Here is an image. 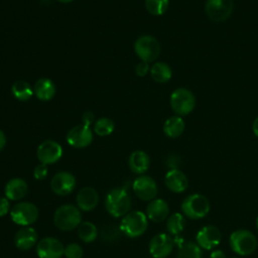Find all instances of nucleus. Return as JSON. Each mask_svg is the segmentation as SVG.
Segmentation results:
<instances>
[{
  "label": "nucleus",
  "instance_id": "39",
  "mask_svg": "<svg viewBox=\"0 0 258 258\" xmlns=\"http://www.w3.org/2000/svg\"><path fill=\"white\" fill-rule=\"evenodd\" d=\"M210 258H227L226 254L222 250H214L211 253Z\"/></svg>",
  "mask_w": 258,
  "mask_h": 258
},
{
  "label": "nucleus",
  "instance_id": "15",
  "mask_svg": "<svg viewBox=\"0 0 258 258\" xmlns=\"http://www.w3.org/2000/svg\"><path fill=\"white\" fill-rule=\"evenodd\" d=\"M93 141V132L86 125H77L73 127L67 134V142L75 148H85Z\"/></svg>",
  "mask_w": 258,
  "mask_h": 258
},
{
  "label": "nucleus",
  "instance_id": "6",
  "mask_svg": "<svg viewBox=\"0 0 258 258\" xmlns=\"http://www.w3.org/2000/svg\"><path fill=\"white\" fill-rule=\"evenodd\" d=\"M169 103L172 111L181 117L192 112L196 107V98L188 89L178 88L171 93Z\"/></svg>",
  "mask_w": 258,
  "mask_h": 258
},
{
  "label": "nucleus",
  "instance_id": "21",
  "mask_svg": "<svg viewBox=\"0 0 258 258\" xmlns=\"http://www.w3.org/2000/svg\"><path fill=\"white\" fill-rule=\"evenodd\" d=\"M27 191V182L20 177H13L9 179L4 188L5 197L9 201H19L26 196Z\"/></svg>",
  "mask_w": 258,
  "mask_h": 258
},
{
  "label": "nucleus",
  "instance_id": "14",
  "mask_svg": "<svg viewBox=\"0 0 258 258\" xmlns=\"http://www.w3.org/2000/svg\"><path fill=\"white\" fill-rule=\"evenodd\" d=\"M64 246L60 240L53 237H45L36 244L38 258H61Z\"/></svg>",
  "mask_w": 258,
  "mask_h": 258
},
{
  "label": "nucleus",
  "instance_id": "20",
  "mask_svg": "<svg viewBox=\"0 0 258 258\" xmlns=\"http://www.w3.org/2000/svg\"><path fill=\"white\" fill-rule=\"evenodd\" d=\"M168 204L162 199H154L150 201L146 207V216L150 221L154 223L163 222L168 218Z\"/></svg>",
  "mask_w": 258,
  "mask_h": 258
},
{
  "label": "nucleus",
  "instance_id": "4",
  "mask_svg": "<svg viewBox=\"0 0 258 258\" xmlns=\"http://www.w3.org/2000/svg\"><path fill=\"white\" fill-rule=\"evenodd\" d=\"M180 209L184 217L190 220H200L209 214L211 205L205 196L200 194H192L187 196L182 201Z\"/></svg>",
  "mask_w": 258,
  "mask_h": 258
},
{
  "label": "nucleus",
  "instance_id": "7",
  "mask_svg": "<svg viewBox=\"0 0 258 258\" xmlns=\"http://www.w3.org/2000/svg\"><path fill=\"white\" fill-rule=\"evenodd\" d=\"M38 209L30 202H19L10 209L11 220L22 227L34 224L38 219Z\"/></svg>",
  "mask_w": 258,
  "mask_h": 258
},
{
  "label": "nucleus",
  "instance_id": "30",
  "mask_svg": "<svg viewBox=\"0 0 258 258\" xmlns=\"http://www.w3.org/2000/svg\"><path fill=\"white\" fill-rule=\"evenodd\" d=\"M114 122L107 117H102L98 119L94 124V132L99 136L110 135L114 131Z\"/></svg>",
  "mask_w": 258,
  "mask_h": 258
},
{
  "label": "nucleus",
  "instance_id": "32",
  "mask_svg": "<svg viewBox=\"0 0 258 258\" xmlns=\"http://www.w3.org/2000/svg\"><path fill=\"white\" fill-rule=\"evenodd\" d=\"M120 228H117L114 224L105 225L101 230V236L106 242H114L120 234Z\"/></svg>",
  "mask_w": 258,
  "mask_h": 258
},
{
  "label": "nucleus",
  "instance_id": "8",
  "mask_svg": "<svg viewBox=\"0 0 258 258\" xmlns=\"http://www.w3.org/2000/svg\"><path fill=\"white\" fill-rule=\"evenodd\" d=\"M134 50L138 57L146 62L155 60L161 51L159 41L151 35H142L134 43Z\"/></svg>",
  "mask_w": 258,
  "mask_h": 258
},
{
  "label": "nucleus",
  "instance_id": "27",
  "mask_svg": "<svg viewBox=\"0 0 258 258\" xmlns=\"http://www.w3.org/2000/svg\"><path fill=\"white\" fill-rule=\"evenodd\" d=\"M185 227V219L184 216L180 213H174L166 221V230L168 234L172 236H176L180 234Z\"/></svg>",
  "mask_w": 258,
  "mask_h": 258
},
{
  "label": "nucleus",
  "instance_id": "42",
  "mask_svg": "<svg viewBox=\"0 0 258 258\" xmlns=\"http://www.w3.org/2000/svg\"><path fill=\"white\" fill-rule=\"evenodd\" d=\"M56 1H58V2H60V3H70V2H72L73 0H56Z\"/></svg>",
  "mask_w": 258,
  "mask_h": 258
},
{
  "label": "nucleus",
  "instance_id": "37",
  "mask_svg": "<svg viewBox=\"0 0 258 258\" xmlns=\"http://www.w3.org/2000/svg\"><path fill=\"white\" fill-rule=\"evenodd\" d=\"M179 162H180L179 157L176 155H170L167 158V165H168V167H170V169L178 168Z\"/></svg>",
  "mask_w": 258,
  "mask_h": 258
},
{
  "label": "nucleus",
  "instance_id": "9",
  "mask_svg": "<svg viewBox=\"0 0 258 258\" xmlns=\"http://www.w3.org/2000/svg\"><path fill=\"white\" fill-rule=\"evenodd\" d=\"M234 9L233 0H207L205 12L214 22H223L228 19Z\"/></svg>",
  "mask_w": 258,
  "mask_h": 258
},
{
  "label": "nucleus",
  "instance_id": "16",
  "mask_svg": "<svg viewBox=\"0 0 258 258\" xmlns=\"http://www.w3.org/2000/svg\"><path fill=\"white\" fill-rule=\"evenodd\" d=\"M222 240L221 231L213 225L203 227L197 234V244L204 250H213Z\"/></svg>",
  "mask_w": 258,
  "mask_h": 258
},
{
  "label": "nucleus",
  "instance_id": "17",
  "mask_svg": "<svg viewBox=\"0 0 258 258\" xmlns=\"http://www.w3.org/2000/svg\"><path fill=\"white\" fill-rule=\"evenodd\" d=\"M37 232L30 226L20 228L14 235V244L17 249L27 251L33 248L37 243Z\"/></svg>",
  "mask_w": 258,
  "mask_h": 258
},
{
  "label": "nucleus",
  "instance_id": "28",
  "mask_svg": "<svg viewBox=\"0 0 258 258\" xmlns=\"http://www.w3.org/2000/svg\"><path fill=\"white\" fill-rule=\"evenodd\" d=\"M78 236L85 243H91L98 237V229L91 222H82L78 227Z\"/></svg>",
  "mask_w": 258,
  "mask_h": 258
},
{
  "label": "nucleus",
  "instance_id": "1",
  "mask_svg": "<svg viewBox=\"0 0 258 258\" xmlns=\"http://www.w3.org/2000/svg\"><path fill=\"white\" fill-rule=\"evenodd\" d=\"M131 198L125 188L111 189L105 199V208L113 218L124 217L131 209Z\"/></svg>",
  "mask_w": 258,
  "mask_h": 258
},
{
  "label": "nucleus",
  "instance_id": "43",
  "mask_svg": "<svg viewBox=\"0 0 258 258\" xmlns=\"http://www.w3.org/2000/svg\"><path fill=\"white\" fill-rule=\"evenodd\" d=\"M256 226H257V229H258V217H257V219H256Z\"/></svg>",
  "mask_w": 258,
  "mask_h": 258
},
{
  "label": "nucleus",
  "instance_id": "26",
  "mask_svg": "<svg viewBox=\"0 0 258 258\" xmlns=\"http://www.w3.org/2000/svg\"><path fill=\"white\" fill-rule=\"evenodd\" d=\"M11 92L13 96L18 100V101H28L33 93V89L30 87V85L25 82V81H16L11 88Z\"/></svg>",
  "mask_w": 258,
  "mask_h": 258
},
{
  "label": "nucleus",
  "instance_id": "5",
  "mask_svg": "<svg viewBox=\"0 0 258 258\" xmlns=\"http://www.w3.org/2000/svg\"><path fill=\"white\" fill-rule=\"evenodd\" d=\"M148 227V218L146 214L140 211L127 213L121 220L120 230L129 238H137L145 233Z\"/></svg>",
  "mask_w": 258,
  "mask_h": 258
},
{
  "label": "nucleus",
  "instance_id": "23",
  "mask_svg": "<svg viewBox=\"0 0 258 258\" xmlns=\"http://www.w3.org/2000/svg\"><path fill=\"white\" fill-rule=\"evenodd\" d=\"M55 92L56 89L54 83L47 78L38 79L33 87V93L35 94L37 99L44 102L51 100L54 97Z\"/></svg>",
  "mask_w": 258,
  "mask_h": 258
},
{
  "label": "nucleus",
  "instance_id": "31",
  "mask_svg": "<svg viewBox=\"0 0 258 258\" xmlns=\"http://www.w3.org/2000/svg\"><path fill=\"white\" fill-rule=\"evenodd\" d=\"M145 8L146 10L155 16L162 15L166 12L169 0H145Z\"/></svg>",
  "mask_w": 258,
  "mask_h": 258
},
{
  "label": "nucleus",
  "instance_id": "25",
  "mask_svg": "<svg viewBox=\"0 0 258 258\" xmlns=\"http://www.w3.org/2000/svg\"><path fill=\"white\" fill-rule=\"evenodd\" d=\"M150 75L153 81L159 84H164L171 79L172 71L170 67L162 61H157L153 63L150 68Z\"/></svg>",
  "mask_w": 258,
  "mask_h": 258
},
{
  "label": "nucleus",
  "instance_id": "11",
  "mask_svg": "<svg viewBox=\"0 0 258 258\" xmlns=\"http://www.w3.org/2000/svg\"><path fill=\"white\" fill-rule=\"evenodd\" d=\"M132 187L136 197L144 202L154 200L158 191L155 180L149 175H140L135 178Z\"/></svg>",
  "mask_w": 258,
  "mask_h": 258
},
{
  "label": "nucleus",
  "instance_id": "12",
  "mask_svg": "<svg viewBox=\"0 0 258 258\" xmlns=\"http://www.w3.org/2000/svg\"><path fill=\"white\" fill-rule=\"evenodd\" d=\"M37 159L43 164H52L62 156V147L54 140H45L40 143L36 150Z\"/></svg>",
  "mask_w": 258,
  "mask_h": 258
},
{
  "label": "nucleus",
  "instance_id": "10",
  "mask_svg": "<svg viewBox=\"0 0 258 258\" xmlns=\"http://www.w3.org/2000/svg\"><path fill=\"white\" fill-rule=\"evenodd\" d=\"M174 241L170 235L159 233L153 236L149 242V253L153 258H166L173 250Z\"/></svg>",
  "mask_w": 258,
  "mask_h": 258
},
{
  "label": "nucleus",
  "instance_id": "13",
  "mask_svg": "<svg viewBox=\"0 0 258 258\" xmlns=\"http://www.w3.org/2000/svg\"><path fill=\"white\" fill-rule=\"evenodd\" d=\"M76 183V177L71 172L58 171L52 176L50 180V187L56 196L64 197L74 191Z\"/></svg>",
  "mask_w": 258,
  "mask_h": 258
},
{
  "label": "nucleus",
  "instance_id": "22",
  "mask_svg": "<svg viewBox=\"0 0 258 258\" xmlns=\"http://www.w3.org/2000/svg\"><path fill=\"white\" fill-rule=\"evenodd\" d=\"M128 165L132 172L142 174L146 172L150 166L149 155L145 151L135 150L129 156Z\"/></svg>",
  "mask_w": 258,
  "mask_h": 258
},
{
  "label": "nucleus",
  "instance_id": "40",
  "mask_svg": "<svg viewBox=\"0 0 258 258\" xmlns=\"http://www.w3.org/2000/svg\"><path fill=\"white\" fill-rule=\"evenodd\" d=\"M6 144V136L2 130H0V151L4 148Z\"/></svg>",
  "mask_w": 258,
  "mask_h": 258
},
{
  "label": "nucleus",
  "instance_id": "34",
  "mask_svg": "<svg viewBox=\"0 0 258 258\" xmlns=\"http://www.w3.org/2000/svg\"><path fill=\"white\" fill-rule=\"evenodd\" d=\"M47 174H48V168L46 164L39 163L33 169V176L37 180L44 179L47 176Z\"/></svg>",
  "mask_w": 258,
  "mask_h": 258
},
{
  "label": "nucleus",
  "instance_id": "35",
  "mask_svg": "<svg viewBox=\"0 0 258 258\" xmlns=\"http://www.w3.org/2000/svg\"><path fill=\"white\" fill-rule=\"evenodd\" d=\"M10 201L6 197L0 198V217L10 213Z\"/></svg>",
  "mask_w": 258,
  "mask_h": 258
},
{
  "label": "nucleus",
  "instance_id": "41",
  "mask_svg": "<svg viewBox=\"0 0 258 258\" xmlns=\"http://www.w3.org/2000/svg\"><path fill=\"white\" fill-rule=\"evenodd\" d=\"M252 130H253V133L254 135L258 138V117H256L253 121V124H252Z\"/></svg>",
  "mask_w": 258,
  "mask_h": 258
},
{
  "label": "nucleus",
  "instance_id": "33",
  "mask_svg": "<svg viewBox=\"0 0 258 258\" xmlns=\"http://www.w3.org/2000/svg\"><path fill=\"white\" fill-rule=\"evenodd\" d=\"M63 255L66 256V258H83L84 251L81 245L77 243H70L64 246Z\"/></svg>",
  "mask_w": 258,
  "mask_h": 258
},
{
  "label": "nucleus",
  "instance_id": "18",
  "mask_svg": "<svg viewBox=\"0 0 258 258\" xmlns=\"http://www.w3.org/2000/svg\"><path fill=\"white\" fill-rule=\"evenodd\" d=\"M164 182L166 187L175 194L184 191L188 185V180L185 173L178 168L169 169L164 176Z\"/></svg>",
  "mask_w": 258,
  "mask_h": 258
},
{
  "label": "nucleus",
  "instance_id": "29",
  "mask_svg": "<svg viewBox=\"0 0 258 258\" xmlns=\"http://www.w3.org/2000/svg\"><path fill=\"white\" fill-rule=\"evenodd\" d=\"M176 258H202V248L194 242L183 243L178 249Z\"/></svg>",
  "mask_w": 258,
  "mask_h": 258
},
{
  "label": "nucleus",
  "instance_id": "3",
  "mask_svg": "<svg viewBox=\"0 0 258 258\" xmlns=\"http://www.w3.org/2000/svg\"><path fill=\"white\" fill-rule=\"evenodd\" d=\"M53 223L55 227L61 231H72L82 223L81 210L70 204L58 207L53 215Z\"/></svg>",
  "mask_w": 258,
  "mask_h": 258
},
{
  "label": "nucleus",
  "instance_id": "36",
  "mask_svg": "<svg viewBox=\"0 0 258 258\" xmlns=\"http://www.w3.org/2000/svg\"><path fill=\"white\" fill-rule=\"evenodd\" d=\"M149 72V66L148 62L141 60L135 68V73L137 76L139 77H144L147 75V73Z\"/></svg>",
  "mask_w": 258,
  "mask_h": 258
},
{
  "label": "nucleus",
  "instance_id": "38",
  "mask_svg": "<svg viewBox=\"0 0 258 258\" xmlns=\"http://www.w3.org/2000/svg\"><path fill=\"white\" fill-rule=\"evenodd\" d=\"M94 119H95V116H94L93 113H91V112H86V113L83 115V117H82L83 125H86V126L90 127L91 124H93Z\"/></svg>",
  "mask_w": 258,
  "mask_h": 258
},
{
  "label": "nucleus",
  "instance_id": "2",
  "mask_svg": "<svg viewBox=\"0 0 258 258\" xmlns=\"http://www.w3.org/2000/svg\"><path fill=\"white\" fill-rule=\"evenodd\" d=\"M229 245L233 252L240 256H248L255 252L258 246L256 236L249 230L239 229L229 237Z\"/></svg>",
  "mask_w": 258,
  "mask_h": 258
},
{
  "label": "nucleus",
  "instance_id": "44",
  "mask_svg": "<svg viewBox=\"0 0 258 258\" xmlns=\"http://www.w3.org/2000/svg\"><path fill=\"white\" fill-rule=\"evenodd\" d=\"M232 258H239V257H232Z\"/></svg>",
  "mask_w": 258,
  "mask_h": 258
},
{
  "label": "nucleus",
  "instance_id": "24",
  "mask_svg": "<svg viewBox=\"0 0 258 258\" xmlns=\"http://www.w3.org/2000/svg\"><path fill=\"white\" fill-rule=\"evenodd\" d=\"M185 129V123L180 116H171L167 118L163 124V132L169 138L179 137Z\"/></svg>",
  "mask_w": 258,
  "mask_h": 258
},
{
  "label": "nucleus",
  "instance_id": "19",
  "mask_svg": "<svg viewBox=\"0 0 258 258\" xmlns=\"http://www.w3.org/2000/svg\"><path fill=\"white\" fill-rule=\"evenodd\" d=\"M78 208L84 212L93 211L99 203V195L97 190L91 186L81 188L77 194Z\"/></svg>",
  "mask_w": 258,
  "mask_h": 258
}]
</instances>
